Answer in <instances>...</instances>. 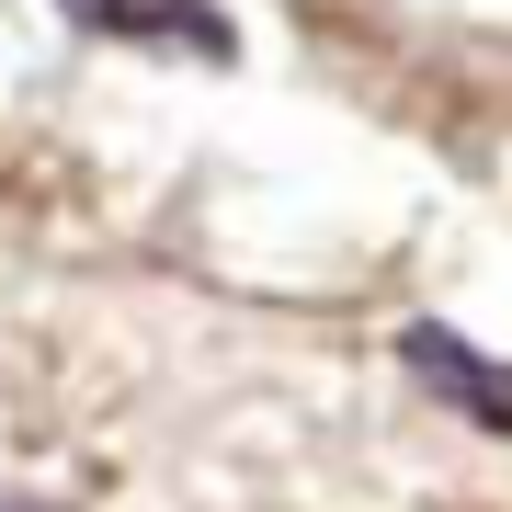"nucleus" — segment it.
I'll return each mask as SVG.
<instances>
[{
	"instance_id": "f03ea898",
	"label": "nucleus",
	"mask_w": 512,
	"mask_h": 512,
	"mask_svg": "<svg viewBox=\"0 0 512 512\" xmlns=\"http://www.w3.org/2000/svg\"><path fill=\"white\" fill-rule=\"evenodd\" d=\"M80 35H114V46H205L228 57V12L217 0H57Z\"/></svg>"
},
{
	"instance_id": "f257e3e1",
	"label": "nucleus",
	"mask_w": 512,
	"mask_h": 512,
	"mask_svg": "<svg viewBox=\"0 0 512 512\" xmlns=\"http://www.w3.org/2000/svg\"><path fill=\"white\" fill-rule=\"evenodd\" d=\"M399 365L433 387V399H456L467 421L512 433V365H501V353H478V342H456V330H433V319H421L410 342H399Z\"/></svg>"
}]
</instances>
